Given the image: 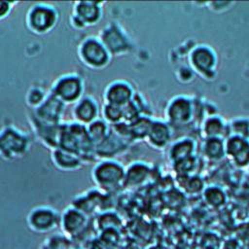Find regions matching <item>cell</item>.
Here are the masks:
<instances>
[{
  "label": "cell",
  "instance_id": "6da1fadb",
  "mask_svg": "<svg viewBox=\"0 0 249 249\" xmlns=\"http://www.w3.org/2000/svg\"><path fill=\"white\" fill-rule=\"evenodd\" d=\"M27 220L30 229L40 233L53 230L58 223V219L54 211L46 207L34 209L29 214Z\"/></svg>",
  "mask_w": 249,
  "mask_h": 249
},
{
  "label": "cell",
  "instance_id": "7a4b0ae2",
  "mask_svg": "<svg viewBox=\"0 0 249 249\" xmlns=\"http://www.w3.org/2000/svg\"><path fill=\"white\" fill-rule=\"evenodd\" d=\"M225 155L238 166L249 163V143L246 139L231 137L225 144Z\"/></svg>",
  "mask_w": 249,
  "mask_h": 249
},
{
  "label": "cell",
  "instance_id": "3957f363",
  "mask_svg": "<svg viewBox=\"0 0 249 249\" xmlns=\"http://www.w3.org/2000/svg\"><path fill=\"white\" fill-rule=\"evenodd\" d=\"M95 179L96 183L101 187L107 190L114 189L123 180V170L114 163L106 162L96 168Z\"/></svg>",
  "mask_w": 249,
  "mask_h": 249
},
{
  "label": "cell",
  "instance_id": "277c9868",
  "mask_svg": "<svg viewBox=\"0 0 249 249\" xmlns=\"http://www.w3.org/2000/svg\"><path fill=\"white\" fill-rule=\"evenodd\" d=\"M55 21V14L49 7H36L29 16V24L37 32H45L52 28Z\"/></svg>",
  "mask_w": 249,
  "mask_h": 249
},
{
  "label": "cell",
  "instance_id": "5b68a950",
  "mask_svg": "<svg viewBox=\"0 0 249 249\" xmlns=\"http://www.w3.org/2000/svg\"><path fill=\"white\" fill-rule=\"evenodd\" d=\"M82 56L86 63L100 66L107 61V53L105 48L94 40L87 41L82 47Z\"/></svg>",
  "mask_w": 249,
  "mask_h": 249
},
{
  "label": "cell",
  "instance_id": "8992f818",
  "mask_svg": "<svg viewBox=\"0 0 249 249\" xmlns=\"http://www.w3.org/2000/svg\"><path fill=\"white\" fill-rule=\"evenodd\" d=\"M168 116L172 123L182 124L187 123L192 116V104L186 98H176L168 109Z\"/></svg>",
  "mask_w": 249,
  "mask_h": 249
},
{
  "label": "cell",
  "instance_id": "52a82bcc",
  "mask_svg": "<svg viewBox=\"0 0 249 249\" xmlns=\"http://www.w3.org/2000/svg\"><path fill=\"white\" fill-rule=\"evenodd\" d=\"M86 226V217L78 209H71L64 213L62 217V229L70 235L79 234Z\"/></svg>",
  "mask_w": 249,
  "mask_h": 249
},
{
  "label": "cell",
  "instance_id": "ba28073f",
  "mask_svg": "<svg viewBox=\"0 0 249 249\" xmlns=\"http://www.w3.org/2000/svg\"><path fill=\"white\" fill-rule=\"evenodd\" d=\"M81 91L80 81L75 77H68L61 80L55 89V95L59 98V100L64 101H73L75 100Z\"/></svg>",
  "mask_w": 249,
  "mask_h": 249
},
{
  "label": "cell",
  "instance_id": "9c48e42d",
  "mask_svg": "<svg viewBox=\"0 0 249 249\" xmlns=\"http://www.w3.org/2000/svg\"><path fill=\"white\" fill-rule=\"evenodd\" d=\"M192 61L197 71L208 72L211 71L215 63V57L210 50L206 48H198L194 52Z\"/></svg>",
  "mask_w": 249,
  "mask_h": 249
},
{
  "label": "cell",
  "instance_id": "30bf717a",
  "mask_svg": "<svg viewBox=\"0 0 249 249\" xmlns=\"http://www.w3.org/2000/svg\"><path fill=\"white\" fill-rule=\"evenodd\" d=\"M147 135L149 137L150 142L155 147H162L168 141L169 130L165 124L160 123H155L151 124Z\"/></svg>",
  "mask_w": 249,
  "mask_h": 249
},
{
  "label": "cell",
  "instance_id": "8fae6325",
  "mask_svg": "<svg viewBox=\"0 0 249 249\" xmlns=\"http://www.w3.org/2000/svg\"><path fill=\"white\" fill-rule=\"evenodd\" d=\"M193 153V143L189 140L181 141L175 144L170 151V158L173 162L176 163L182 160L192 157Z\"/></svg>",
  "mask_w": 249,
  "mask_h": 249
},
{
  "label": "cell",
  "instance_id": "7c38bea8",
  "mask_svg": "<svg viewBox=\"0 0 249 249\" xmlns=\"http://www.w3.org/2000/svg\"><path fill=\"white\" fill-rule=\"evenodd\" d=\"M108 95L112 105L124 104L127 102L130 96V89L128 87H126V85H123V84L114 85L112 89L109 90Z\"/></svg>",
  "mask_w": 249,
  "mask_h": 249
},
{
  "label": "cell",
  "instance_id": "4fadbf2b",
  "mask_svg": "<svg viewBox=\"0 0 249 249\" xmlns=\"http://www.w3.org/2000/svg\"><path fill=\"white\" fill-rule=\"evenodd\" d=\"M204 154L211 160H219L225 155V144L220 138H209L204 144Z\"/></svg>",
  "mask_w": 249,
  "mask_h": 249
},
{
  "label": "cell",
  "instance_id": "5bb4252c",
  "mask_svg": "<svg viewBox=\"0 0 249 249\" xmlns=\"http://www.w3.org/2000/svg\"><path fill=\"white\" fill-rule=\"evenodd\" d=\"M78 7V17L82 23L93 22L98 18V7L95 3H80Z\"/></svg>",
  "mask_w": 249,
  "mask_h": 249
},
{
  "label": "cell",
  "instance_id": "9a60e30c",
  "mask_svg": "<svg viewBox=\"0 0 249 249\" xmlns=\"http://www.w3.org/2000/svg\"><path fill=\"white\" fill-rule=\"evenodd\" d=\"M94 114H95L94 104L89 99L83 100V102H81L78 105L76 110L77 118L83 122L90 121L93 118Z\"/></svg>",
  "mask_w": 249,
  "mask_h": 249
},
{
  "label": "cell",
  "instance_id": "2e32d148",
  "mask_svg": "<svg viewBox=\"0 0 249 249\" xmlns=\"http://www.w3.org/2000/svg\"><path fill=\"white\" fill-rule=\"evenodd\" d=\"M224 129V125L222 122L217 118L209 119L204 125V132L206 136L209 138H218V136L222 133Z\"/></svg>",
  "mask_w": 249,
  "mask_h": 249
},
{
  "label": "cell",
  "instance_id": "e0dca14e",
  "mask_svg": "<svg viewBox=\"0 0 249 249\" xmlns=\"http://www.w3.org/2000/svg\"><path fill=\"white\" fill-rule=\"evenodd\" d=\"M232 131H234V135L231 137H239L242 139H246L249 136V125L246 122L238 121L232 124Z\"/></svg>",
  "mask_w": 249,
  "mask_h": 249
},
{
  "label": "cell",
  "instance_id": "ac0fdd59",
  "mask_svg": "<svg viewBox=\"0 0 249 249\" xmlns=\"http://www.w3.org/2000/svg\"><path fill=\"white\" fill-rule=\"evenodd\" d=\"M206 197L208 199V201L214 205H219L221 203H223V200H224V196H223V194L217 190V193H216V196H214V190H208L206 193Z\"/></svg>",
  "mask_w": 249,
  "mask_h": 249
},
{
  "label": "cell",
  "instance_id": "d6986e66",
  "mask_svg": "<svg viewBox=\"0 0 249 249\" xmlns=\"http://www.w3.org/2000/svg\"><path fill=\"white\" fill-rule=\"evenodd\" d=\"M10 4L7 2H0V18L5 17V15L8 13L10 9Z\"/></svg>",
  "mask_w": 249,
  "mask_h": 249
}]
</instances>
